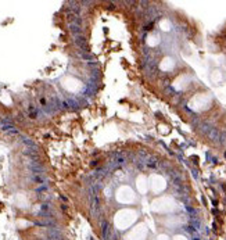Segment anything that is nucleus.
I'll return each mask as SVG.
<instances>
[{
	"label": "nucleus",
	"instance_id": "f8f14e48",
	"mask_svg": "<svg viewBox=\"0 0 226 240\" xmlns=\"http://www.w3.org/2000/svg\"><path fill=\"white\" fill-rule=\"evenodd\" d=\"M173 240H187V239H186L184 236H180V235H179V236H175V237H173Z\"/></svg>",
	"mask_w": 226,
	"mask_h": 240
},
{
	"label": "nucleus",
	"instance_id": "9b49d317",
	"mask_svg": "<svg viewBox=\"0 0 226 240\" xmlns=\"http://www.w3.org/2000/svg\"><path fill=\"white\" fill-rule=\"evenodd\" d=\"M212 79H214L215 82L221 79V74H219V71H215V72H214V75H212Z\"/></svg>",
	"mask_w": 226,
	"mask_h": 240
},
{
	"label": "nucleus",
	"instance_id": "f03ea898",
	"mask_svg": "<svg viewBox=\"0 0 226 240\" xmlns=\"http://www.w3.org/2000/svg\"><path fill=\"white\" fill-rule=\"evenodd\" d=\"M153 208L155 211H162V212H167V211H173L176 208V204L172 198L169 197H162L158 198L153 203Z\"/></svg>",
	"mask_w": 226,
	"mask_h": 240
},
{
	"label": "nucleus",
	"instance_id": "6e6552de",
	"mask_svg": "<svg viewBox=\"0 0 226 240\" xmlns=\"http://www.w3.org/2000/svg\"><path fill=\"white\" fill-rule=\"evenodd\" d=\"M173 65H175V63H173L172 58H169V57H167V58H164L161 63V70H164V71H169V70H172Z\"/></svg>",
	"mask_w": 226,
	"mask_h": 240
},
{
	"label": "nucleus",
	"instance_id": "f257e3e1",
	"mask_svg": "<svg viewBox=\"0 0 226 240\" xmlns=\"http://www.w3.org/2000/svg\"><path fill=\"white\" fill-rule=\"evenodd\" d=\"M136 219V212L132 210H122L119 211L115 217V225L119 229H126L128 226H130Z\"/></svg>",
	"mask_w": 226,
	"mask_h": 240
},
{
	"label": "nucleus",
	"instance_id": "423d86ee",
	"mask_svg": "<svg viewBox=\"0 0 226 240\" xmlns=\"http://www.w3.org/2000/svg\"><path fill=\"white\" fill-rule=\"evenodd\" d=\"M150 186H151V190H153L154 193H160V192H162V190L165 189L167 183H165V180H164L161 176L154 175V176H151Z\"/></svg>",
	"mask_w": 226,
	"mask_h": 240
},
{
	"label": "nucleus",
	"instance_id": "1a4fd4ad",
	"mask_svg": "<svg viewBox=\"0 0 226 240\" xmlns=\"http://www.w3.org/2000/svg\"><path fill=\"white\" fill-rule=\"evenodd\" d=\"M158 43H160V39H158V36H157V35H151L150 38H149V44L155 46V44H158Z\"/></svg>",
	"mask_w": 226,
	"mask_h": 240
},
{
	"label": "nucleus",
	"instance_id": "39448f33",
	"mask_svg": "<svg viewBox=\"0 0 226 240\" xmlns=\"http://www.w3.org/2000/svg\"><path fill=\"white\" fill-rule=\"evenodd\" d=\"M146 235H147V229H146V226L141 223L139 226H136L135 229H132V232L126 236V239L128 240H144Z\"/></svg>",
	"mask_w": 226,
	"mask_h": 240
},
{
	"label": "nucleus",
	"instance_id": "9d476101",
	"mask_svg": "<svg viewBox=\"0 0 226 240\" xmlns=\"http://www.w3.org/2000/svg\"><path fill=\"white\" fill-rule=\"evenodd\" d=\"M161 28L164 29V31H169V29H171V22L167 21V20L161 21Z\"/></svg>",
	"mask_w": 226,
	"mask_h": 240
},
{
	"label": "nucleus",
	"instance_id": "0eeeda50",
	"mask_svg": "<svg viewBox=\"0 0 226 240\" xmlns=\"http://www.w3.org/2000/svg\"><path fill=\"white\" fill-rule=\"evenodd\" d=\"M136 182H137L136 186H137V189L140 190V193H146V192H147V180H146V178L139 176Z\"/></svg>",
	"mask_w": 226,
	"mask_h": 240
},
{
	"label": "nucleus",
	"instance_id": "20e7f679",
	"mask_svg": "<svg viewBox=\"0 0 226 240\" xmlns=\"http://www.w3.org/2000/svg\"><path fill=\"white\" fill-rule=\"evenodd\" d=\"M117 198H118V201H121V203L128 204V203H132V201L135 200V194H133V192H132L130 188L122 186V188L117 192Z\"/></svg>",
	"mask_w": 226,
	"mask_h": 240
},
{
	"label": "nucleus",
	"instance_id": "ddd939ff",
	"mask_svg": "<svg viewBox=\"0 0 226 240\" xmlns=\"http://www.w3.org/2000/svg\"><path fill=\"white\" fill-rule=\"evenodd\" d=\"M158 240H169V239H168V236H165V235H161V236L158 237Z\"/></svg>",
	"mask_w": 226,
	"mask_h": 240
},
{
	"label": "nucleus",
	"instance_id": "7ed1b4c3",
	"mask_svg": "<svg viewBox=\"0 0 226 240\" xmlns=\"http://www.w3.org/2000/svg\"><path fill=\"white\" fill-rule=\"evenodd\" d=\"M209 104H211V97L208 94H197L190 101V107L194 108V110H197V111L198 110H204Z\"/></svg>",
	"mask_w": 226,
	"mask_h": 240
}]
</instances>
